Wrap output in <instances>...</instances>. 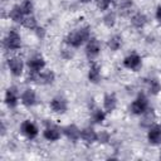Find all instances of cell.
I'll use <instances>...</instances> for the list:
<instances>
[{
  "label": "cell",
  "mask_w": 161,
  "mask_h": 161,
  "mask_svg": "<svg viewBox=\"0 0 161 161\" xmlns=\"http://www.w3.org/2000/svg\"><path fill=\"white\" fill-rule=\"evenodd\" d=\"M145 86H146V89L147 92L151 94V96H157L160 92H161V82L157 79V78H147L145 79Z\"/></svg>",
  "instance_id": "obj_21"
},
{
  "label": "cell",
  "mask_w": 161,
  "mask_h": 161,
  "mask_svg": "<svg viewBox=\"0 0 161 161\" xmlns=\"http://www.w3.org/2000/svg\"><path fill=\"white\" fill-rule=\"evenodd\" d=\"M97 133L98 132L92 126H87L80 130V140L86 145H93L94 142H97Z\"/></svg>",
  "instance_id": "obj_17"
},
{
  "label": "cell",
  "mask_w": 161,
  "mask_h": 161,
  "mask_svg": "<svg viewBox=\"0 0 161 161\" xmlns=\"http://www.w3.org/2000/svg\"><path fill=\"white\" fill-rule=\"evenodd\" d=\"M20 103L25 107H33L36 103V93L33 88H26L20 94Z\"/></svg>",
  "instance_id": "obj_16"
},
{
  "label": "cell",
  "mask_w": 161,
  "mask_h": 161,
  "mask_svg": "<svg viewBox=\"0 0 161 161\" xmlns=\"http://www.w3.org/2000/svg\"><path fill=\"white\" fill-rule=\"evenodd\" d=\"M155 19L157 20V23L161 24V5H158L155 10Z\"/></svg>",
  "instance_id": "obj_33"
},
{
  "label": "cell",
  "mask_w": 161,
  "mask_h": 161,
  "mask_svg": "<svg viewBox=\"0 0 161 161\" xmlns=\"http://www.w3.org/2000/svg\"><path fill=\"white\" fill-rule=\"evenodd\" d=\"M55 73L52 69H43L40 73L38 74H33V73H28V80L29 82H35L38 84L42 86H50L55 82Z\"/></svg>",
  "instance_id": "obj_2"
},
{
  "label": "cell",
  "mask_w": 161,
  "mask_h": 161,
  "mask_svg": "<svg viewBox=\"0 0 161 161\" xmlns=\"http://www.w3.org/2000/svg\"><path fill=\"white\" fill-rule=\"evenodd\" d=\"M122 43H123L122 36H121L119 34H113V35H111V36L108 38V40H107V47H108L109 50L117 52V50L121 49Z\"/></svg>",
  "instance_id": "obj_24"
},
{
  "label": "cell",
  "mask_w": 161,
  "mask_h": 161,
  "mask_svg": "<svg viewBox=\"0 0 161 161\" xmlns=\"http://www.w3.org/2000/svg\"><path fill=\"white\" fill-rule=\"evenodd\" d=\"M6 64H8V68H9L10 73H11V75H14V77H20V75L23 74L25 64H24V60L21 59V57H19V55H13V57L8 58Z\"/></svg>",
  "instance_id": "obj_8"
},
{
  "label": "cell",
  "mask_w": 161,
  "mask_h": 161,
  "mask_svg": "<svg viewBox=\"0 0 161 161\" xmlns=\"http://www.w3.org/2000/svg\"><path fill=\"white\" fill-rule=\"evenodd\" d=\"M20 101V94H19V91L16 87H9L6 91H5V96H4V102L5 104L9 107V108H15L18 106Z\"/></svg>",
  "instance_id": "obj_13"
},
{
  "label": "cell",
  "mask_w": 161,
  "mask_h": 161,
  "mask_svg": "<svg viewBox=\"0 0 161 161\" xmlns=\"http://www.w3.org/2000/svg\"><path fill=\"white\" fill-rule=\"evenodd\" d=\"M87 78H88L89 83L98 84L102 80V67L98 63H92L89 65V68H88Z\"/></svg>",
  "instance_id": "obj_15"
},
{
  "label": "cell",
  "mask_w": 161,
  "mask_h": 161,
  "mask_svg": "<svg viewBox=\"0 0 161 161\" xmlns=\"http://www.w3.org/2000/svg\"><path fill=\"white\" fill-rule=\"evenodd\" d=\"M91 38V26L83 25L70 33H68L64 38V43L70 48H79L86 44Z\"/></svg>",
  "instance_id": "obj_1"
},
{
  "label": "cell",
  "mask_w": 161,
  "mask_h": 161,
  "mask_svg": "<svg viewBox=\"0 0 161 161\" xmlns=\"http://www.w3.org/2000/svg\"><path fill=\"white\" fill-rule=\"evenodd\" d=\"M102 50V45H101V42L94 38V36H91L89 40L86 43V48H84V53H86V57L91 60L96 59L99 53Z\"/></svg>",
  "instance_id": "obj_5"
},
{
  "label": "cell",
  "mask_w": 161,
  "mask_h": 161,
  "mask_svg": "<svg viewBox=\"0 0 161 161\" xmlns=\"http://www.w3.org/2000/svg\"><path fill=\"white\" fill-rule=\"evenodd\" d=\"M26 67H28V73L38 74L43 69H45V59L40 54H35V55H33L28 59Z\"/></svg>",
  "instance_id": "obj_6"
},
{
  "label": "cell",
  "mask_w": 161,
  "mask_h": 161,
  "mask_svg": "<svg viewBox=\"0 0 161 161\" xmlns=\"http://www.w3.org/2000/svg\"><path fill=\"white\" fill-rule=\"evenodd\" d=\"M3 1H10V0H3Z\"/></svg>",
  "instance_id": "obj_37"
},
{
  "label": "cell",
  "mask_w": 161,
  "mask_h": 161,
  "mask_svg": "<svg viewBox=\"0 0 161 161\" xmlns=\"http://www.w3.org/2000/svg\"><path fill=\"white\" fill-rule=\"evenodd\" d=\"M80 4H88V3H91L92 0H78Z\"/></svg>",
  "instance_id": "obj_35"
},
{
  "label": "cell",
  "mask_w": 161,
  "mask_h": 161,
  "mask_svg": "<svg viewBox=\"0 0 161 161\" xmlns=\"http://www.w3.org/2000/svg\"><path fill=\"white\" fill-rule=\"evenodd\" d=\"M3 44H4V47H5L8 50H10V52H16V50H19V49L21 48V36H20L19 31L15 30V29H10V30L8 31V34H6V36L4 38Z\"/></svg>",
  "instance_id": "obj_4"
},
{
  "label": "cell",
  "mask_w": 161,
  "mask_h": 161,
  "mask_svg": "<svg viewBox=\"0 0 161 161\" xmlns=\"http://www.w3.org/2000/svg\"><path fill=\"white\" fill-rule=\"evenodd\" d=\"M113 1L114 0H96V4L101 11H107L109 9V6L113 4Z\"/></svg>",
  "instance_id": "obj_30"
},
{
  "label": "cell",
  "mask_w": 161,
  "mask_h": 161,
  "mask_svg": "<svg viewBox=\"0 0 161 161\" xmlns=\"http://www.w3.org/2000/svg\"><path fill=\"white\" fill-rule=\"evenodd\" d=\"M111 141V133L107 130H102L97 133V142L101 145H106Z\"/></svg>",
  "instance_id": "obj_28"
},
{
  "label": "cell",
  "mask_w": 161,
  "mask_h": 161,
  "mask_svg": "<svg viewBox=\"0 0 161 161\" xmlns=\"http://www.w3.org/2000/svg\"><path fill=\"white\" fill-rule=\"evenodd\" d=\"M5 133H6V128H5V125H4V123H1V136H5Z\"/></svg>",
  "instance_id": "obj_34"
},
{
  "label": "cell",
  "mask_w": 161,
  "mask_h": 161,
  "mask_svg": "<svg viewBox=\"0 0 161 161\" xmlns=\"http://www.w3.org/2000/svg\"><path fill=\"white\" fill-rule=\"evenodd\" d=\"M158 156H160V158H161V150H160V155H158Z\"/></svg>",
  "instance_id": "obj_36"
},
{
  "label": "cell",
  "mask_w": 161,
  "mask_h": 161,
  "mask_svg": "<svg viewBox=\"0 0 161 161\" xmlns=\"http://www.w3.org/2000/svg\"><path fill=\"white\" fill-rule=\"evenodd\" d=\"M63 132H62V128L58 126V125H54L52 122H47L45 125V128L43 130V137L49 141V142H55L58 140H60Z\"/></svg>",
  "instance_id": "obj_7"
},
{
  "label": "cell",
  "mask_w": 161,
  "mask_h": 161,
  "mask_svg": "<svg viewBox=\"0 0 161 161\" xmlns=\"http://www.w3.org/2000/svg\"><path fill=\"white\" fill-rule=\"evenodd\" d=\"M150 108V102L148 98L145 93H138L137 97L131 102L130 104V112L135 116H141L142 113H145L147 109Z\"/></svg>",
  "instance_id": "obj_3"
},
{
  "label": "cell",
  "mask_w": 161,
  "mask_h": 161,
  "mask_svg": "<svg viewBox=\"0 0 161 161\" xmlns=\"http://www.w3.org/2000/svg\"><path fill=\"white\" fill-rule=\"evenodd\" d=\"M133 6V1L132 0H121L117 5V9H118V13L121 15H127Z\"/></svg>",
  "instance_id": "obj_26"
},
{
  "label": "cell",
  "mask_w": 161,
  "mask_h": 161,
  "mask_svg": "<svg viewBox=\"0 0 161 161\" xmlns=\"http://www.w3.org/2000/svg\"><path fill=\"white\" fill-rule=\"evenodd\" d=\"M155 121H156V113H155V111L150 107L145 113L141 114L140 126H141L142 128H148V127H151L153 123H156Z\"/></svg>",
  "instance_id": "obj_19"
},
{
  "label": "cell",
  "mask_w": 161,
  "mask_h": 161,
  "mask_svg": "<svg viewBox=\"0 0 161 161\" xmlns=\"http://www.w3.org/2000/svg\"><path fill=\"white\" fill-rule=\"evenodd\" d=\"M8 16H9V19H10L11 21L21 24V23H23V20L25 19V16H26V15L23 13V10H21L20 5H14V6H13V8L9 10Z\"/></svg>",
  "instance_id": "obj_22"
},
{
  "label": "cell",
  "mask_w": 161,
  "mask_h": 161,
  "mask_svg": "<svg viewBox=\"0 0 161 161\" xmlns=\"http://www.w3.org/2000/svg\"><path fill=\"white\" fill-rule=\"evenodd\" d=\"M19 131L20 133L26 137L28 140H34L38 135H39V128L38 126L31 122L30 119H24L21 123H20V127H19Z\"/></svg>",
  "instance_id": "obj_9"
},
{
  "label": "cell",
  "mask_w": 161,
  "mask_h": 161,
  "mask_svg": "<svg viewBox=\"0 0 161 161\" xmlns=\"http://www.w3.org/2000/svg\"><path fill=\"white\" fill-rule=\"evenodd\" d=\"M103 109L107 112V113H112L116 108H117V104H118V99L116 97L114 93H106L103 96Z\"/></svg>",
  "instance_id": "obj_18"
},
{
  "label": "cell",
  "mask_w": 161,
  "mask_h": 161,
  "mask_svg": "<svg viewBox=\"0 0 161 161\" xmlns=\"http://www.w3.org/2000/svg\"><path fill=\"white\" fill-rule=\"evenodd\" d=\"M19 5H20V8H21V10H23V13L25 15H31L33 14V11H34V4H33L31 0H23L21 4H19Z\"/></svg>",
  "instance_id": "obj_29"
},
{
  "label": "cell",
  "mask_w": 161,
  "mask_h": 161,
  "mask_svg": "<svg viewBox=\"0 0 161 161\" xmlns=\"http://www.w3.org/2000/svg\"><path fill=\"white\" fill-rule=\"evenodd\" d=\"M60 55H62V58H64L65 60H69V59H72V58H73V50L70 49V47H69V48H67V49H62Z\"/></svg>",
  "instance_id": "obj_31"
},
{
  "label": "cell",
  "mask_w": 161,
  "mask_h": 161,
  "mask_svg": "<svg viewBox=\"0 0 161 161\" xmlns=\"http://www.w3.org/2000/svg\"><path fill=\"white\" fill-rule=\"evenodd\" d=\"M107 118V112L103 109V108H99V107H91V121L96 125H101L106 121Z\"/></svg>",
  "instance_id": "obj_20"
},
{
  "label": "cell",
  "mask_w": 161,
  "mask_h": 161,
  "mask_svg": "<svg viewBox=\"0 0 161 161\" xmlns=\"http://www.w3.org/2000/svg\"><path fill=\"white\" fill-rule=\"evenodd\" d=\"M116 21H117V15H116V13L112 11V10L106 11V14H104L103 18H102L103 25H104L106 28H108V29H112V28L116 25Z\"/></svg>",
  "instance_id": "obj_25"
},
{
  "label": "cell",
  "mask_w": 161,
  "mask_h": 161,
  "mask_svg": "<svg viewBox=\"0 0 161 161\" xmlns=\"http://www.w3.org/2000/svg\"><path fill=\"white\" fill-rule=\"evenodd\" d=\"M49 108L53 113L57 114H64L68 111V101L63 96H55L49 102Z\"/></svg>",
  "instance_id": "obj_11"
},
{
  "label": "cell",
  "mask_w": 161,
  "mask_h": 161,
  "mask_svg": "<svg viewBox=\"0 0 161 161\" xmlns=\"http://www.w3.org/2000/svg\"><path fill=\"white\" fill-rule=\"evenodd\" d=\"M147 16L143 14V13H141V11H137V13H135L132 16H131V25L133 26V28H136V29H142V28H145V25L147 24Z\"/></svg>",
  "instance_id": "obj_23"
},
{
  "label": "cell",
  "mask_w": 161,
  "mask_h": 161,
  "mask_svg": "<svg viewBox=\"0 0 161 161\" xmlns=\"http://www.w3.org/2000/svg\"><path fill=\"white\" fill-rule=\"evenodd\" d=\"M21 25H23L24 28L29 29V30H35V29L38 28V21H36V19H35V16H33V14H31V15H26V16H25V19L23 20Z\"/></svg>",
  "instance_id": "obj_27"
},
{
  "label": "cell",
  "mask_w": 161,
  "mask_h": 161,
  "mask_svg": "<svg viewBox=\"0 0 161 161\" xmlns=\"http://www.w3.org/2000/svg\"><path fill=\"white\" fill-rule=\"evenodd\" d=\"M147 142L151 146H160L161 145V125L153 123L151 127L147 128Z\"/></svg>",
  "instance_id": "obj_12"
},
{
  "label": "cell",
  "mask_w": 161,
  "mask_h": 161,
  "mask_svg": "<svg viewBox=\"0 0 161 161\" xmlns=\"http://www.w3.org/2000/svg\"><path fill=\"white\" fill-rule=\"evenodd\" d=\"M122 64L126 69L132 70V72H137L142 67V57L137 53H131L123 58Z\"/></svg>",
  "instance_id": "obj_10"
},
{
  "label": "cell",
  "mask_w": 161,
  "mask_h": 161,
  "mask_svg": "<svg viewBox=\"0 0 161 161\" xmlns=\"http://www.w3.org/2000/svg\"><path fill=\"white\" fill-rule=\"evenodd\" d=\"M62 132L72 142H77L80 140V128L74 123H69V125L62 127Z\"/></svg>",
  "instance_id": "obj_14"
},
{
  "label": "cell",
  "mask_w": 161,
  "mask_h": 161,
  "mask_svg": "<svg viewBox=\"0 0 161 161\" xmlns=\"http://www.w3.org/2000/svg\"><path fill=\"white\" fill-rule=\"evenodd\" d=\"M34 31H35L36 36H38V38H40V39H43V38H44V35H45V29H44L43 26H38Z\"/></svg>",
  "instance_id": "obj_32"
}]
</instances>
